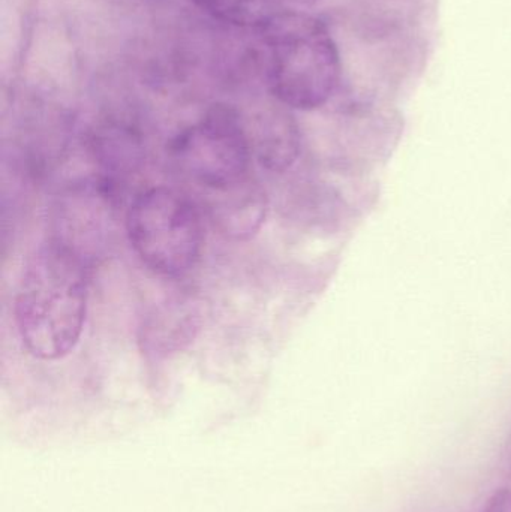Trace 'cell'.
Returning a JSON list of instances; mask_svg holds the SVG:
<instances>
[{"mask_svg": "<svg viewBox=\"0 0 511 512\" xmlns=\"http://www.w3.org/2000/svg\"><path fill=\"white\" fill-rule=\"evenodd\" d=\"M87 271L77 256L48 239L27 258L14 313L33 357L59 360L77 345L86 322Z\"/></svg>", "mask_w": 511, "mask_h": 512, "instance_id": "1", "label": "cell"}, {"mask_svg": "<svg viewBox=\"0 0 511 512\" xmlns=\"http://www.w3.org/2000/svg\"><path fill=\"white\" fill-rule=\"evenodd\" d=\"M255 30L272 95L296 110L323 107L341 78L338 47L327 27L306 12L282 9Z\"/></svg>", "mask_w": 511, "mask_h": 512, "instance_id": "2", "label": "cell"}, {"mask_svg": "<svg viewBox=\"0 0 511 512\" xmlns=\"http://www.w3.org/2000/svg\"><path fill=\"white\" fill-rule=\"evenodd\" d=\"M125 227L135 254L161 277L188 273L203 251L200 210L188 195L168 186L138 192L126 212Z\"/></svg>", "mask_w": 511, "mask_h": 512, "instance_id": "3", "label": "cell"}, {"mask_svg": "<svg viewBox=\"0 0 511 512\" xmlns=\"http://www.w3.org/2000/svg\"><path fill=\"white\" fill-rule=\"evenodd\" d=\"M168 155L177 170L204 192L222 191L251 177L254 158L242 116L216 105L203 119L170 141Z\"/></svg>", "mask_w": 511, "mask_h": 512, "instance_id": "4", "label": "cell"}, {"mask_svg": "<svg viewBox=\"0 0 511 512\" xmlns=\"http://www.w3.org/2000/svg\"><path fill=\"white\" fill-rule=\"evenodd\" d=\"M119 192L98 176L57 192L50 207V237L92 268L110 254L117 233Z\"/></svg>", "mask_w": 511, "mask_h": 512, "instance_id": "5", "label": "cell"}, {"mask_svg": "<svg viewBox=\"0 0 511 512\" xmlns=\"http://www.w3.org/2000/svg\"><path fill=\"white\" fill-rule=\"evenodd\" d=\"M204 195L210 221L227 239L249 240L266 221L267 195L252 177L222 191L204 192Z\"/></svg>", "mask_w": 511, "mask_h": 512, "instance_id": "6", "label": "cell"}, {"mask_svg": "<svg viewBox=\"0 0 511 512\" xmlns=\"http://www.w3.org/2000/svg\"><path fill=\"white\" fill-rule=\"evenodd\" d=\"M200 327V310L189 295L162 301L141 325L140 342L147 354L167 355L194 339Z\"/></svg>", "mask_w": 511, "mask_h": 512, "instance_id": "7", "label": "cell"}, {"mask_svg": "<svg viewBox=\"0 0 511 512\" xmlns=\"http://www.w3.org/2000/svg\"><path fill=\"white\" fill-rule=\"evenodd\" d=\"M90 150L98 165L99 179L117 192L126 180L138 174L146 159L140 137L132 129L117 125L102 126L96 131Z\"/></svg>", "mask_w": 511, "mask_h": 512, "instance_id": "8", "label": "cell"}, {"mask_svg": "<svg viewBox=\"0 0 511 512\" xmlns=\"http://www.w3.org/2000/svg\"><path fill=\"white\" fill-rule=\"evenodd\" d=\"M248 132L252 155L266 170L282 173L299 158V131L296 123L285 114L261 117Z\"/></svg>", "mask_w": 511, "mask_h": 512, "instance_id": "9", "label": "cell"}, {"mask_svg": "<svg viewBox=\"0 0 511 512\" xmlns=\"http://www.w3.org/2000/svg\"><path fill=\"white\" fill-rule=\"evenodd\" d=\"M213 18L242 27L258 29L276 12L282 11L281 0H191Z\"/></svg>", "mask_w": 511, "mask_h": 512, "instance_id": "10", "label": "cell"}, {"mask_svg": "<svg viewBox=\"0 0 511 512\" xmlns=\"http://www.w3.org/2000/svg\"><path fill=\"white\" fill-rule=\"evenodd\" d=\"M482 512H511V490H498Z\"/></svg>", "mask_w": 511, "mask_h": 512, "instance_id": "11", "label": "cell"}, {"mask_svg": "<svg viewBox=\"0 0 511 512\" xmlns=\"http://www.w3.org/2000/svg\"><path fill=\"white\" fill-rule=\"evenodd\" d=\"M281 2L293 3V5L299 6H311L314 5V3H317L318 0H281Z\"/></svg>", "mask_w": 511, "mask_h": 512, "instance_id": "12", "label": "cell"}]
</instances>
